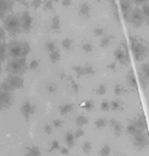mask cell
I'll return each mask as SVG.
<instances>
[{
    "mask_svg": "<svg viewBox=\"0 0 149 156\" xmlns=\"http://www.w3.org/2000/svg\"><path fill=\"white\" fill-rule=\"evenodd\" d=\"M130 47L132 54L135 61H141L148 56V44L141 37L132 36L130 37Z\"/></svg>",
    "mask_w": 149,
    "mask_h": 156,
    "instance_id": "6da1fadb",
    "label": "cell"
},
{
    "mask_svg": "<svg viewBox=\"0 0 149 156\" xmlns=\"http://www.w3.org/2000/svg\"><path fill=\"white\" fill-rule=\"evenodd\" d=\"M31 51V47L27 42L12 40L7 45L8 56L12 58H25Z\"/></svg>",
    "mask_w": 149,
    "mask_h": 156,
    "instance_id": "7a4b0ae2",
    "label": "cell"
},
{
    "mask_svg": "<svg viewBox=\"0 0 149 156\" xmlns=\"http://www.w3.org/2000/svg\"><path fill=\"white\" fill-rule=\"evenodd\" d=\"M4 27L11 37H16L21 31L20 17L18 14H7L4 19Z\"/></svg>",
    "mask_w": 149,
    "mask_h": 156,
    "instance_id": "3957f363",
    "label": "cell"
},
{
    "mask_svg": "<svg viewBox=\"0 0 149 156\" xmlns=\"http://www.w3.org/2000/svg\"><path fill=\"white\" fill-rule=\"evenodd\" d=\"M26 69H27L26 58H12L6 65V72L11 75L21 76L25 73Z\"/></svg>",
    "mask_w": 149,
    "mask_h": 156,
    "instance_id": "277c9868",
    "label": "cell"
},
{
    "mask_svg": "<svg viewBox=\"0 0 149 156\" xmlns=\"http://www.w3.org/2000/svg\"><path fill=\"white\" fill-rule=\"evenodd\" d=\"M24 83H25V80L21 76L10 74L2 82V84L0 85V89L12 93L16 89H20L23 87Z\"/></svg>",
    "mask_w": 149,
    "mask_h": 156,
    "instance_id": "5b68a950",
    "label": "cell"
},
{
    "mask_svg": "<svg viewBox=\"0 0 149 156\" xmlns=\"http://www.w3.org/2000/svg\"><path fill=\"white\" fill-rule=\"evenodd\" d=\"M146 21V18L143 14L140 8H133L132 10L128 19V23H130L134 28H140L143 25Z\"/></svg>",
    "mask_w": 149,
    "mask_h": 156,
    "instance_id": "8992f818",
    "label": "cell"
},
{
    "mask_svg": "<svg viewBox=\"0 0 149 156\" xmlns=\"http://www.w3.org/2000/svg\"><path fill=\"white\" fill-rule=\"evenodd\" d=\"M133 143L139 149L145 148L149 144V138L145 131H140L133 136Z\"/></svg>",
    "mask_w": 149,
    "mask_h": 156,
    "instance_id": "52a82bcc",
    "label": "cell"
},
{
    "mask_svg": "<svg viewBox=\"0 0 149 156\" xmlns=\"http://www.w3.org/2000/svg\"><path fill=\"white\" fill-rule=\"evenodd\" d=\"M20 17V25H21V31L25 33L30 32L32 26V18L28 11L23 12Z\"/></svg>",
    "mask_w": 149,
    "mask_h": 156,
    "instance_id": "ba28073f",
    "label": "cell"
},
{
    "mask_svg": "<svg viewBox=\"0 0 149 156\" xmlns=\"http://www.w3.org/2000/svg\"><path fill=\"white\" fill-rule=\"evenodd\" d=\"M13 104V96L11 92L0 89V110L9 108Z\"/></svg>",
    "mask_w": 149,
    "mask_h": 156,
    "instance_id": "9c48e42d",
    "label": "cell"
},
{
    "mask_svg": "<svg viewBox=\"0 0 149 156\" xmlns=\"http://www.w3.org/2000/svg\"><path fill=\"white\" fill-rule=\"evenodd\" d=\"M114 57L116 60L122 66H126L130 62V58L127 53V48L125 45V47H119L114 51Z\"/></svg>",
    "mask_w": 149,
    "mask_h": 156,
    "instance_id": "30bf717a",
    "label": "cell"
},
{
    "mask_svg": "<svg viewBox=\"0 0 149 156\" xmlns=\"http://www.w3.org/2000/svg\"><path fill=\"white\" fill-rule=\"evenodd\" d=\"M120 9L123 14L125 21L128 23L129 16L133 8V1L132 0H120Z\"/></svg>",
    "mask_w": 149,
    "mask_h": 156,
    "instance_id": "8fae6325",
    "label": "cell"
},
{
    "mask_svg": "<svg viewBox=\"0 0 149 156\" xmlns=\"http://www.w3.org/2000/svg\"><path fill=\"white\" fill-rule=\"evenodd\" d=\"M20 111L22 112L23 116L25 117V119L26 120H28L31 115L36 111V106L31 105L30 101L25 100V102L23 103L22 106H21V108H20Z\"/></svg>",
    "mask_w": 149,
    "mask_h": 156,
    "instance_id": "7c38bea8",
    "label": "cell"
},
{
    "mask_svg": "<svg viewBox=\"0 0 149 156\" xmlns=\"http://www.w3.org/2000/svg\"><path fill=\"white\" fill-rule=\"evenodd\" d=\"M14 3L12 0H0V12L5 14L12 12Z\"/></svg>",
    "mask_w": 149,
    "mask_h": 156,
    "instance_id": "4fadbf2b",
    "label": "cell"
},
{
    "mask_svg": "<svg viewBox=\"0 0 149 156\" xmlns=\"http://www.w3.org/2000/svg\"><path fill=\"white\" fill-rule=\"evenodd\" d=\"M135 124L138 126V128L140 130V131H145L147 129V119H146V116L144 115V112L140 113L137 118L134 120Z\"/></svg>",
    "mask_w": 149,
    "mask_h": 156,
    "instance_id": "5bb4252c",
    "label": "cell"
},
{
    "mask_svg": "<svg viewBox=\"0 0 149 156\" xmlns=\"http://www.w3.org/2000/svg\"><path fill=\"white\" fill-rule=\"evenodd\" d=\"M80 16L83 19H88L90 17V13H91V6L89 4L87 3H83L81 4L80 7Z\"/></svg>",
    "mask_w": 149,
    "mask_h": 156,
    "instance_id": "9a60e30c",
    "label": "cell"
},
{
    "mask_svg": "<svg viewBox=\"0 0 149 156\" xmlns=\"http://www.w3.org/2000/svg\"><path fill=\"white\" fill-rule=\"evenodd\" d=\"M110 124L112 126V129L114 134L115 135H120V133H122V129H123V126L121 125V123L119 121L118 119H112L110 121Z\"/></svg>",
    "mask_w": 149,
    "mask_h": 156,
    "instance_id": "2e32d148",
    "label": "cell"
},
{
    "mask_svg": "<svg viewBox=\"0 0 149 156\" xmlns=\"http://www.w3.org/2000/svg\"><path fill=\"white\" fill-rule=\"evenodd\" d=\"M126 81H127V84L130 86L131 87L137 89V87H138V82H137L136 77H135V74H134L133 69H130L129 73L126 75Z\"/></svg>",
    "mask_w": 149,
    "mask_h": 156,
    "instance_id": "e0dca14e",
    "label": "cell"
},
{
    "mask_svg": "<svg viewBox=\"0 0 149 156\" xmlns=\"http://www.w3.org/2000/svg\"><path fill=\"white\" fill-rule=\"evenodd\" d=\"M8 57L7 44L5 40H0V62H4Z\"/></svg>",
    "mask_w": 149,
    "mask_h": 156,
    "instance_id": "ac0fdd59",
    "label": "cell"
},
{
    "mask_svg": "<svg viewBox=\"0 0 149 156\" xmlns=\"http://www.w3.org/2000/svg\"><path fill=\"white\" fill-rule=\"evenodd\" d=\"M50 28L52 31H59V30H60V18H59V16L55 15L53 17Z\"/></svg>",
    "mask_w": 149,
    "mask_h": 156,
    "instance_id": "d6986e66",
    "label": "cell"
},
{
    "mask_svg": "<svg viewBox=\"0 0 149 156\" xmlns=\"http://www.w3.org/2000/svg\"><path fill=\"white\" fill-rule=\"evenodd\" d=\"M139 73L144 76V78L147 80V81L149 84V63H145L141 65Z\"/></svg>",
    "mask_w": 149,
    "mask_h": 156,
    "instance_id": "ffe728a7",
    "label": "cell"
},
{
    "mask_svg": "<svg viewBox=\"0 0 149 156\" xmlns=\"http://www.w3.org/2000/svg\"><path fill=\"white\" fill-rule=\"evenodd\" d=\"M140 130L138 128V126L135 124V122L134 121H132L130 122L127 126H126V133H128V134H130L132 136H133L134 134H136L138 132H140Z\"/></svg>",
    "mask_w": 149,
    "mask_h": 156,
    "instance_id": "44dd1931",
    "label": "cell"
},
{
    "mask_svg": "<svg viewBox=\"0 0 149 156\" xmlns=\"http://www.w3.org/2000/svg\"><path fill=\"white\" fill-rule=\"evenodd\" d=\"M73 107H74V106L73 104H66L64 106H59V112L62 115H66L67 113L73 111Z\"/></svg>",
    "mask_w": 149,
    "mask_h": 156,
    "instance_id": "7402d4cb",
    "label": "cell"
},
{
    "mask_svg": "<svg viewBox=\"0 0 149 156\" xmlns=\"http://www.w3.org/2000/svg\"><path fill=\"white\" fill-rule=\"evenodd\" d=\"M49 57L51 62L53 63V64H54V63H57L59 59H60V52H59V51L57 49L56 51L51 52L49 54Z\"/></svg>",
    "mask_w": 149,
    "mask_h": 156,
    "instance_id": "603a6c76",
    "label": "cell"
},
{
    "mask_svg": "<svg viewBox=\"0 0 149 156\" xmlns=\"http://www.w3.org/2000/svg\"><path fill=\"white\" fill-rule=\"evenodd\" d=\"M73 42L71 38L66 37L62 41V47L65 50L70 51L73 48Z\"/></svg>",
    "mask_w": 149,
    "mask_h": 156,
    "instance_id": "cb8c5ba5",
    "label": "cell"
},
{
    "mask_svg": "<svg viewBox=\"0 0 149 156\" xmlns=\"http://www.w3.org/2000/svg\"><path fill=\"white\" fill-rule=\"evenodd\" d=\"M76 124L79 126H82L86 125L88 123V118L86 117L85 115H79L77 118H76Z\"/></svg>",
    "mask_w": 149,
    "mask_h": 156,
    "instance_id": "d4e9b609",
    "label": "cell"
},
{
    "mask_svg": "<svg viewBox=\"0 0 149 156\" xmlns=\"http://www.w3.org/2000/svg\"><path fill=\"white\" fill-rule=\"evenodd\" d=\"M73 70L76 73L78 78H80L82 76H84V67H83V66H80V65L73 66Z\"/></svg>",
    "mask_w": 149,
    "mask_h": 156,
    "instance_id": "484cf974",
    "label": "cell"
},
{
    "mask_svg": "<svg viewBox=\"0 0 149 156\" xmlns=\"http://www.w3.org/2000/svg\"><path fill=\"white\" fill-rule=\"evenodd\" d=\"M112 40V37L111 36H104L102 37V38L100 39V46L105 48L106 46H108L110 42Z\"/></svg>",
    "mask_w": 149,
    "mask_h": 156,
    "instance_id": "4316f807",
    "label": "cell"
},
{
    "mask_svg": "<svg viewBox=\"0 0 149 156\" xmlns=\"http://www.w3.org/2000/svg\"><path fill=\"white\" fill-rule=\"evenodd\" d=\"M106 124H107V121H106V119L105 118H99L95 121V126L99 129L104 128L106 126Z\"/></svg>",
    "mask_w": 149,
    "mask_h": 156,
    "instance_id": "83f0119b",
    "label": "cell"
},
{
    "mask_svg": "<svg viewBox=\"0 0 149 156\" xmlns=\"http://www.w3.org/2000/svg\"><path fill=\"white\" fill-rule=\"evenodd\" d=\"M84 67V76H87V75H92L95 73V70L93 68L91 65H86V66H83Z\"/></svg>",
    "mask_w": 149,
    "mask_h": 156,
    "instance_id": "f1b7e54d",
    "label": "cell"
},
{
    "mask_svg": "<svg viewBox=\"0 0 149 156\" xmlns=\"http://www.w3.org/2000/svg\"><path fill=\"white\" fill-rule=\"evenodd\" d=\"M82 50L85 52H87V53L92 52L93 51V45L90 42H85L82 44Z\"/></svg>",
    "mask_w": 149,
    "mask_h": 156,
    "instance_id": "f546056e",
    "label": "cell"
},
{
    "mask_svg": "<svg viewBox=\"0 0 149 156\" xmlns=\"http://www.w3.org/2000/svg\"><path fill=\"white\" fill-rule=\"evenodd\" d=\"M57 89H58L57 85L54 84V83H52V82H50V83H48L46 85V90H47V92L49 94H54V93H56Z\"/></svg>",
    "mask_w": 149,
    "mask_h": 156,
    "instance_id": "4dcf8cb0",
    "label": "cell"
},
{
    "mask_svg": "<svg viewBox=\"0 0 149 156\" xmlns=\"http://www.w3.org/2000/svg\"><path fill=\"white\" fill-rule=\"evenodd\" d=\"M111 153V148L108 145H104L100 150V155L101 156H109Z\"/></svg>",
    "mask_w": 149,
    "mask_h": 156,
    "instance_id": "1f68e13d",
    "label": "cell"
},
{
    "mask_svg": "<svg viewBox=\"0 0 149 156\" xmlns=\"http://www.w3.org/2000/svg\"><path fill=\"white\" fill-rule=\"evenodd\" d=\"M95 92H96V94H98V95H104V94L106 93V85H104V84H101V85L98 86V87L96 88Z\"/></svg>",
    "mask_w": 149,
    "mask_h": 156,
    "instance_id": "d6a6232c",
    "label": "cell"
},
{
    "mask_svg": "<svg viewBox=\"0 0 149 156\" xmlns=\"http://www.w3.org/2000/svg\"><path fill=\"white\" fill-rule=\"evenodd\" d=\"M138 78H139V81H140V86H141V88L142 89H146L147 87V80L144 78V76L142 74H140V73H139V75H138Z\"/></svg>",
    "mask_w": 149,
    "mask_h": 156,
    "instance_id": "836d02e7",
    "label": "cell"
},
{
    "mask_svg": "<svg viewBox=\"0 0 149 156\" xmlns=\"http://www.w3.org/2000/svg\"><path fill=\"white\" fill-rule=\"evenodd\" d=\"M93 107H94V103H93V100H91L85 101V103H84V105H83V108H84V109H86L87 111H90V110H92Z\"/></svg>",
    "mask_w": 149,
    "mask_h": 156,
    "instance_id": "e575fe53",
    "label": "cell"
},
{
    "mask_svg": "<svg viewBox=\"0 0 149 156\" xmlns=\"http://www.w3.org/2000/svg\"><path fill=\"white\" fill-rule=\"evenodd\" d=\"M45 47H46V50H47V51H48L49 53H51V52H52V51H54L57 50L56 45H55V44H54L53 42H51V41L47 42L46 44H45Z\"/></svg>",
    "mask_w": 149,
    "mask_h": 156,
    "instance_id": "d590c367",
    "label": "cell"
},
{
    "mask_svg": "<svg viewBox=\"0 0 149 156\" xmlns=\"http://www.w3.org/2000/svg\"><path fill=\"white\" fill-rule=\"evenodd\" d=\"M100 109L102 110V111H109L111 108H110V102H108V101H103V102H101V104H100Z\"/></svg>",
    "mask_w": 149,
    "mask_h": 156,
    "instance_id": "8d00e7d4",
    "label": "cell"
},
{
    "mask_svg": "<svg viewBox=\"0 0 149 156\" xmlns=\"http://www.w3.org/2000/svg\"><path fill=\"white\" fill-rule=\"evenodd\" d=\"M110 108L113 111H117L120 108V104L117 100H112V102H110Z\"/></svg>",
    "mask_w": 149,
    "mask_h": 156,
    "instance_id": "74e56055",
    "label": "cell"
},
{
    "mask_svg": "<svg viewBox=\"0 0 149 156\" xmlns=\"http://www.w3.org/2000/svg\"><path fill=\"white\" fill-rule=\"evenodd\" d=\"M104 29L103 28H101V27H97V28H95L94 30H93V33H94V35L95 36H97V37H100V36H103L104 35Z\"/></svg>",
    "mask_w": 149,
    "mask_h": 156,
    "instance_id": "f35d334b",
    "label": "cell"
},
{
    "mask_svg": "<svg viewBox=\"0 0 149 156\" xmlns=\"http://www.w3.org/2000/svg\"><path fill=\"white\" fill-rule=\"evenodd\" d=\"M44 10H53V2L52 0H46L44 5Z\"/></svg>",
    "mask_w": 149,
    "mask_h": 156,
    "instance_id": "ab89813d",
    "label": "cell"
},
{
    "mask_svg": "<svg viewBox=\"0 0 149 156\" xmlns=\"http://www.w3.org/2000/svg\"><path fill=\"white\" fill-rule=\"evenodd\" d=\"M141 11H142L143 14L145 16V18H148L149 17V5L148 4H146L142 5V8H141Z\"/></svg>",
    "mask_w": 149,
    "mask_h": 156,
    "instance_id": "60d3db41",
    "label": "cell"
},
{
    "mask_svg": "<svg viewBox=\"0 0 149 156\" xmlns=\"http://www.w3.org/2000/svg\"><path fill=\"white\" fill-rule=\"evenodd\" d=\"M42 5V0H32L31 3V5L35 9H38Z\"/></svg>",
    "mask_w": 149,
    "mask_h": 156,
    "instance_id": "b9f144b4",
    "label": "cell"
},
{
    "mask_svg": "<svg viewBox=\"0 0 149 156\" xmlns=\"http://www.w3.org/2000/svg\"><path fill=\"white\" fill-rule=\"evenodd\" d=\"M39 66V63L37 60H31V63L29 64V68L31 70H36Z\"/></svg>",
    "mask_w": 149,
    "mask_h": 156,
    "instance_id": "7bdbcfd3",
    "label": "cell"
},
{
    "mask_svg": "<svg viewBox=\"0 0 149 156\" xmlns=\"http://www.w3.org/2000/svg\"><path fill=\"white\" fill-rule=\"evenodd\" d=\"M66 140V143L70 145V146H72L73 143V135L72 133H67Z\"/></svg>",
    "mask_w": 149,
    "mask_h": 156,
    "instance_id": "ee69618b",
    "label": "cell"
},
{
    "mask_svg": "<svg viewBox=\"0 0 149 156\" xmlns=\"http://www.w3.org/2000/svg\"><path fill=\"white\" fill-rule=\"evenodd\" d=\"M113 92H114V94H120L122 92H123V87H120L119 85H116L115 87H114V89H113Z\"/></svg>",
    "mask_w": 149,
    "mask_h": 156,
    "instance_id": "f6af8a7d",
    "label": "cell"
},
{
    "mask_svg": "<svg viewBox=\"0 0 149 156\" xmlns=\"http://www.w3.org/2000/svg\"><path fill=\"white\" fill-rule=\"evenodd\" d=\"M92 149V145L90 142H86V143L83 145V150L86 152V153H89Z\"/></svg>",
    "mask_w": 149,
    "mask_h": 156,
    "instance_id": "bcb514c9",
    "label": "cell"
},
{
    "mask_svg": "<svg viewBox=\"0 0 149 156\" xmlns=\"http://www.w3.org/2000/svg\"><path fill=\"white\" fill-rule=\"evenodd\" d=\"M132 1L138 5H144L149 2V0H132Z\"/></svg>",
    "mask_w": 149,
    "mask_h": 156,
    "instance_id": "7dc6e473",
    "label": "cell"
},
{
    "mask_svg": "<svg viewBox=\"0 0 149 156\" xmlns=\"http://www.w3.org/2000/svg\"><path fill=\"white\" fill-rule=\"evenodd\" d=\"M71 85H72V88H73V90L74 91L75 93H78L79 92V86H78V84L74 81V80H71Z\"/></svg>",
    "mask_w": 149,
    "mask_h": 156,
    "instance_id": "c3c4849f",
    "label": "cell"
},
{
    "mask_svg": "<svg viewBox=\"0 0 149 156\" xmlns=\"http://www.w3.org/2000/svg\"><path fill=\"white\" fill-rule=\"evenodd\" d=\"M6 36V33H5V30L2 27H0V40H5Z\"/></svg>",
    "mask_w": 149,
    "mask_h": 156,
    "instance_id": "681fc988",
    "label": "cell"
},
{
    "mask_svg": "<svg viewBox=\"0 0 149 156\" xmlns=\"http://www.w3.org/2000/svg\"><path fill=\"white\" fill-rule=\"evenodd\" d=\"M72 5V0H63L62 5L65 7H68Z\"/></svg>",
    "mask_w": 149,
    "mask_h": 156,
    "instance_id": "f907efd6",
    "label": "cell"
},
{
    "mask_svg": "<svg viewBox=\"0 0 149 156\" xmlns=\"http://www.w3.org/2000/svg\"><path fill=\"white\" fill-rule=\"evenodd\" d=\"M62 121L60 120V119H55V120H53V125L54 126H56V127H59L60 126L62 125Z\"/></svg>",
    "mask_w": 149,
    "mask_h": 156,
    "instance_id": "816d5d0a",
    "label": "cell"
},
{
    "mask_svg": "<svg viewBox=\"0 0 149 156\" xmlns=\"http://www.w3.org/2000/svg\"><path fill=\"white\" fill-rule=\"evenodd\" d=\"M83 134H84V132H83V130H81V129H79V130H77V132H76V136L77 137H80V136L83 135Z\"/></svg>",
    "mask_w": 149,
    "mask_h": 156,
    "instance_id": "f5cc1de1",
    "label": "cell"
},
{
    "mask_svg": "<svg viewBox=\"0 0 149 156\" xmlns=\"http://www.w3.org/2000/svg\"><path fill=\"white\" fill-rule=\"evenodd\" d=\"M7 14H5V12H0V19H4L5 17H6Z\"/></svg>",
    "mask_w": 149,
    "mask_h": 156,
    "instance_id": "db71d44e",
    "label": "cell"
},
{
    "mask_svg": "<svg viewBox=\"0 0 149 156\" xmlns=\"http://www.w3.org/2000/svg\"><path fill=\"white\" fill-rule=\"evenodd\" d=\"M45 131L47 132V133H51V127L50 126L46 125L45 126Z\"/></svg>",
    "mask_w": 149,
    "mask_h": 156,
    "instance_id": "11a10c76",
    "label": "cell"
},
{
    "mask_svg": "<svg viewBox=\"0 0 149 156\" xmlns=\"http://www.w3.org/2000/svg\"><path fill=\"white\" fill-rule=\"evenodd\" d=\"M16 2H19V3H21L23 5H26V0H15Z\"/></svg>",
    "mask_w": 149,
    "mask_h": 156,
    "instance_id": "9f6ffc18",
    "label": "cell"
},
{
    "mask_svg": "<svg viewBox=\"0 0 149 156\" xmlns=\"http://www.w3.org/2000/svg\"><path fill=\"white\" fill-rule=\"evenodd\" d=\"M146 21H147V24L149 25V17H148V18H147V19H146Z\"/></svg>",
    "mask_w": 149,
    "mask_h": 156,
    "instance_id": "6f0895ef",
    "label": "cell"
},
{
    "mask_svg": "<svg viewBox=\"0 0 149 156\" xmlns=\"http://www.w3.org/2000/svg\"><path fill=\"white\" fill-rule=\"evenodd\" d=\"M2 73V65H1V62H0V74Z\"/></svg>",
    "mask_w": 149,
    "mask_h": 156,
    "instance_id": "680465c9",
    "label": "cell"
},
{
    "mask_svg": "<svg viewBox=\"0 0 149 156\" xmlns=\"http://www.w3.org/2000/svg\"><path fill=\"white\" fill-rule=\"evenodd\" d=\"M62 153H64V154H67V150H66V149H64L62 151Z\"/></svg>",
    "mask_w": 149,
    "mask_h": 156,
    "instance_id": "91938a15",
    "label": "cell"
},
{
    "mask_svg": "<svg viewBox=\"0 0 149 156\" xmlns=\"http://www.w3.org/2000/svg\"><path fill=\"white\" fill-rule=\"evenodd\" d=\"M52 2L53 3H58V2H59V0H52Z\"/></svg>",
    "mask_w": 149,
    "mask_h": 156,
    "instance_id": "94428289",
    "label": "cell"
},
{
    "mask_svg": "<svg viewBox=\"0 0 149 156\" xmlns=\"http://www.w3.org/2000/svg\"><path fill=\"white\" fill-rule=\"evenodd\" d=\"M110 1H111V4H115V2H114V0H110Z\"/></svg>",
    "mask_w": 149,
    "mask_h": 156,
    "instance_id": "6125c7cd",
    "label": "cell"
},
{
    "mask_svg": "<svg viewBox=\"0 0 149 156\" xmlns=\"http://www.w3.org/2000/svg\"><path fill=\"white\" fill-rule=\"evenodd\" d=\"M96 1H98V2H100V1H102V0H96Z\"/></svg>",
    "mask_w": 149,
    "mask_h": 156,
    "instance_id": "be15d7a7",
    "label": "cell"
},
{
    "mask_svg": "<svg viewBox=\"0 0 149 156\" xmlns=\"http://www.w3.org/2000/svg\"><path fill=\"white\" fill-rule=\"evenodd\" d=\"M114 156H120V155H114Z\"/></svg>",
    "mask_w": 149,
    "mask_h": 156,
    "instance_id": "e7e4bbea",
    "label": "cell"
}]
</instances>
